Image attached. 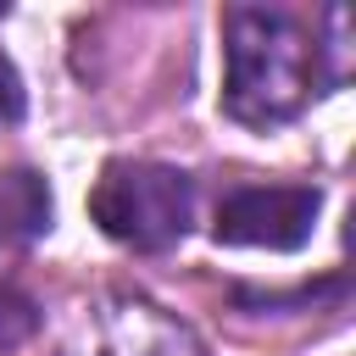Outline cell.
<instances>
[{
    "mask_svg": "<svg viewBox=\"0 0 356 356\" xmlns=\"http://www.w3.org/2000/svg\"><path fill=\"white\" fill-rule=\"evenodd\" d=\"M222 111L245 128H273L312 100L323 44L289 11L234 6L222 22Z\"/></svg>",
    "mask_w": 356,
    "mask_h": 356,
    "instance_id": "1",
    "label": "cell"
},
{
    "mask_svg": "<svg viewBox=\"0 0 356 356\" xmlns=\"http://www.w3.org/2000/svg\"><path fill=\"white\" fill-rule=\"evenodd\" d=\"M89 217L134 250H167L189 234L195 217V184L178 167L161 161H111L89 195Z\"/></svg>",
    "mask_w": 356,
    "mask_h": 356,
    "instance_id": "2",
    "label": "cell"
},
{
    "mask_svg": "<svg viewBox=\"0 0 356 356\" xmlns=\"http://www.w3.org/2000/svg\"><path fill=\"white\" fill-rule=\"evenodd\" d=\"M323 211V195L312 184H267V189H234L217 206V245H250V250H300L312 239V222Z\"/></svg>",
    "mask_w": 356,
    "mask_h": 356,
    "instance_id": "3",
    "label": "cell"
},
{
    "mask_svg": "<svg viewBox=\"0 0 356 356\" xmlns=\"http://www.w3.org/2000/svg\"><path fill=\"white\" fill-rule=\"evenodd\" d=\"M50 228V184L33 167L0 172V250H22Z\"/></svg>",
    "mask_w": 356,
    "mask_h": 356,
    "instance_id": "4",
    "label": "cell"
},
{
    "mask_svg": "<svg viewBox=\"0 0 356 356\" xmlns=\"http://www.w3.org/2000/svg\"><path fill=\"white\" fill-rule=\"evenodd\" d=\"M33 328H39V306L17 289H0V356H11Z\"/></svg>",
    "mask_w": 356,
    "mask_h": 356,
    "instance_id": "5",
    "label": "cell"
},
{
    "mask_svg": "<svg viewBox=\"0 0 356 356\" xmlns=\"http://www.w3.org/2000/svg\"><path fill=\"white\" fill-rule=\"evenodd\" d=\"M22 106H28V95H22V78H17V67L0 56V128H11V122L22 117Z\"/></svg>",
    "mask_w": 356,
    "mask_h": 356,
    "instance_id": "6",
    "label": "cell"
},
{
    "mask_svg": "<svg viewBox=\"0 0 356 356\" xmlns=\"http://www.w3.org/2000/svg\"><path fill=\"white\" fill-rule=\"evenodd\" d=\"M0 17H6V11H0Z\"/></svg>",
    "mask_w": 356,
    "mask_h": 356,
    "instance_id": "7",
    "label": "cell"
}]
</instances>
